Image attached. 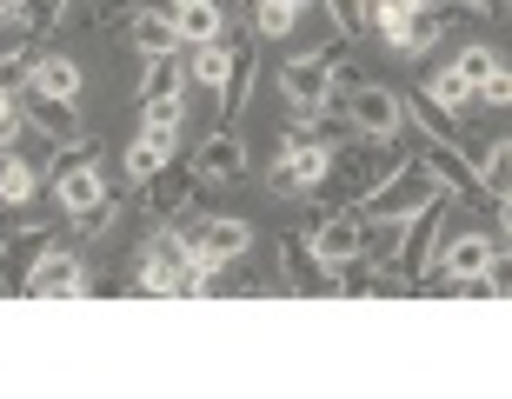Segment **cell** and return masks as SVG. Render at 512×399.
Wrapping results in <instances>:
<instances>
[{"label":"cell","instance_id":"6da1fadb","mask_svg":"<svg viewBox=\"0 0 512 399\" xmlns=\"http://www.w3.org/2000/svg\"><path fill=\"white\" fill-rule=\"evenodd\" d=\"M406 167V153L393 147V140H353V147H333V160H326V180L313 187V200H326V207H360L373 187H386L393 173Z\"/></svg>","mask_w":512,"mask_h":399},{"label":"cell","instance_id":"7a4b0ae2","mask_svg":"<svg viewBox=\"0 0 512 399\" xmlns=\"http://www.w3.org/2000/svg\"><path fill=\"white\" fill-rule=\"evenodd\" d=\"M340 74H346V67H340V54H333V40L280 67V94L293 100V120H300V127H313V114L340 94Z\"/></svg>","mask_w":512,"mask_h":399},{"label":"cell","instance_id":"3957f363","mask_svg":"<svg viewBox=\"0 0 512 399\" xmlns=\"http://www.w3.org/2000/svg\"><path fill=\"white\" fill-rule=\"evenodd\" d=\"M326 160H333V147H320L306 127H286V140H280V153H273V173H266V187L273 193H313L326 180Z\"/></svg>","mask_w":512,"mask_h":399},{"label":"cell","instance_id":"277c9868","mask_svg":"<svg viewBox=\"0 0 512 399\" xmlns=\"http://www.w3.org/2000/svg\"><path fill=\"white\" fill-rule=\"evenodd\" d=\"M426 200H439L433 173L419 167V160H406V167H399L386 187H373V193L360 200V220H406V213H419Z\"/></svg>","mask_w":512,"mask_h":399},{"label":"cell","instance_id":"5b68a950","mask_svg":"<svg viewBox=\"0 0 512 399\" xmlns=\"http://www.w3.org/2000/svg\"><path fill=\"white\" fill-rule=\"evenodd\" d=\"M180 240H187V253L200 266H227V260H240V253L253 247V227L247 220H227V213H207V220H187Z\"/></svg>","mask_w":512,"mask_h":399},{"label":"cell","instance_id":"8992f818","mask_svg":"<svg viewBox=\"0 0 512 399\" xmlns=\"http://www.w3.org/2000/svg\"><path fill=\"white\" fill-rule=\"evenodd\" d=\"M340 114L353 120V133H366V140H393L399 120H406V100H399L393 87H346Z\"/></svg>","mask_w":512,"mask_h":399},{"label":"cell","instance_id":"52a82bcc","mask_svg":"<svg viewBox=\"0 0 512 399\" xmlns=\"http://www.w3.org/2000/svg\"><path fill=\"white\" fill-rule=\"evenodd\" d=\"M20 293H27V300H80V293H87V266H80L74 253L47 247L27 273H20Z\"/></svg>","mask_w":512,"mask_h":399},{"label":"cell","instance_id":"ba28073f","mask_svg":"<svg viewBox=\"0 0 512 399\" xmlns=\"http://www.w3.org/2000/svg\"><path fill=\"white\" fill-rule=\"evenodd\" d=\"M499 260V247L486 240V233H459L446 253H433L426 260V273H419V286H453V280H473V273H486V266Z\"/></svg>","mask_w":512,"mask_h":399},{"label":"cell","instance_id":"9c48e42d","mask_svg":"<svg viewBox=\"0 0 512 399\" xmlns=\"http://www.w3.org/2000/svg\"><path fill=\"white\" fill-rule=\"evenodd\" d=\"M446 227V193L426 200L419 213H406V233H399V260H393V280H419L426 260H433V233Z\"/></svg>","mask_w":512,"mask_h":399},{"label":"cell","instance_id":"30bf717a","mask_svg":"<svg viewBox=\"0 0 512 399\" xmlns=\"http://www.w3.org/2000/svg\"><path fill=\"white\" fill-rule=\"evenodd\" d=\"M419 167L433 173V187L446 193V200H473V207H479V200H486V187H479L473 160H466V153H459V147H446L439 133H433V147L419 153Z\"/></svg>","mask_w":512,"mask_h":399},{"label":"cell","instance_id":"8fae6325","mask_svg":"<svg viewBox=\"0 0 512 399\" xmlns=\"http://www.w3.org/2000/svg\"><path fill=\"white\" fill-rule=\"evenodd\" d=\"M140 193H147V213H153V220H180V213L193 207L200 180H193V167H173V160H160V167L140 180Z\"/></svg>","mask_w":512,"mask_h":399},{"label":"cell","instance_id":"7c38bea8","mask_svg":"<svg viewBox=\"0 0 512 399\" xmlns=\"http://www.w3.org/2000/svg\"><path fill=\"white\" fill-rule=\"evenodd\" d=\"M187 240L180 233H153L147 253H140V293H180V273H187Z\"/></svg>","mask_w":512,"mask_h":399},{"label":"cell","instance_id":"4fadbf2b","mask_svg":"<svg viewBox=\"0 0 512 399\" xmlns=\"http://www.w3.org/2000/svg\"><path fill=\"white\" fill-rule=\"evenodd\" d=\"M306 247L320 253V266H333V273H340V266L360 260V220H353V213H326V220H313V227H306Z\"/></svg>","mask_w":512,"mask_h":399},{"label":"cell","instance_id":"5bb4252c","mask_svg":"<svg viewBox=\"0 0 512 399\" xmlns=\"http://www.w3.org/2000/svg\"><path fill=\"white\" fill-rule=\"evenodd\" d=\"M247 173V147H240V133H213V140H200V153H193V180H207V187H233Z\"/></svg>","mask_w":512,"mask_h":399},{"label":"cell","instance_id":"9a60e30c","mask_svg":"<svg viewBox=\"0 0 512 399\" xmlns=\"http://www.w3.org/2000/svg\"><path fill=\"white\" fill-rule=\"evenodd\" d=\"M54 200H60V213L100 207V200H107V173H100V167H60L54 173Z\"/></svg>","mask_w":512,"mask_h":399},{"label":"cell","instance_id":"2e32d148","mask_svg":"<svg viewBox=\"0 0 512 399\" xmlns=\"http://www.w3.org/2000/svg\"><path fill=\"white\" fill-rule=\"evenodd\" d=\"M127 40H133V54H140V60L173 54V47H180V34H173V7H140L133 27H127Z\"/></svg>","mask_w":512,"mask_h":399},{"label":"cell","instance_id":"e0dca14e","mask_svg":"<svg viewBox=\"0 0 512 399\" xmlns=\"http://www.w3.org/2000/svg\"><path fill=\"white\" fill-rule=\"evenodd\" d=\"M253 80H260V60H253L247 40H233V60H227V87H220V107H227V120L247 114V100H253Z\"/></svg>","mask_w":512,"mask_h":399},{"label":"cell","instance_id":"ac0fdd59","mask_svg":"<svg viewBox=\"0 0 512 399\" xmlns=\"http://www.w3.org/2000/svg\"><path fill=\"white\" fill-rule=\"evenodd\" d=\"M27 107V120H34L54 147H67V140H80V114H74V100H47V94H27L20 100Z\"/></svg>","mask_w":512,"mask_h":399},{"label":"cell","instance_id":"d6986e66","mask_svg":"<svg viewBox=\"0 0 512 399\" xmlns=\"http://www.w3.org/2000/svg\"><path fill=\"white\" fill-rule=\"evenodd\" d=\"M173 34H180V47L220 40L227 34V0H193V7H180V14H173Z\"/></svg>","mask_w":512,"mask_h":399},{"label":"cell","instance_id":"ffe728a7","mask_svg":"<svg viewBox=\"0 0 512 399\" xmlns=\"http://www.w3.org/2000/svg\"><path fill=\"white\" fill-rule=\"evenodd\" d=\"M280 260L306 293H326V286H333V266H320V253L306 247V233H280Z\"/></svg>","mask_w":512,"mask_h":399},{"label":"cell","instance_id":"44dd1931","mask_svg":"<svg viewBox=\"0 0 512 399\" xmlns=\"http://www.w3.org/2000/svg\"><path fill=\"white\" fill-rule=\"evenodd\" d=\"M27 94H47V100H80V67L67 54H40L34 60V80Z\"/></svg>","mask_w":512,"mask_h":399},{"label":"cell","instance_id":"7402d4cb","mask_svg":"<svg viewBox=\"0 0 512 399\" xmlns=\"http://www.w3.org/2000/svg\"><path fill=\"white\" fill-rule=\"evenodd\" d=\"M446 20H453L446 7H433V0H419L413 14H406V27H399V40H393V47H399V54H426V47H433V40L446 34Z\"/></svg>","mask_w":512,"mask_h":399},{"label":"cell","instance_id":"603a6c76","mask_svg":"<svg viewBox=\"0 0 512 399\" xmlns=\"http://www.w3.org/2000/svg\"><path fill=\"white\" fill-rule=\"evenodd\" d=\"M180 94H187V67L173 54H153L147 74H140V107H147V100H180Z\"/></svg>","mask_w":512,"mask_h":399},{"label":"cell","instance_id":"cb8c5ba5","mask_svg":"<svg viewBox=\"0 0 512 399\" xmlns=\"http://www.w3.org/2000/svg\"><path fill=\"white\" fill-rule=\"evenodd\" d=\"M227 60H233V40L220 34V40H200V47H193V60H187V80H200V87H213V94H220V87H227Z\"/></svg>","mask_w":512,"mask_h":399},{"label":"cell","instance_id":"d4e9b609","mask_svg":"<svg viewBox=\"0 0 512 399\" xmlns=\"http://www.w3.org/2000/svg\"><path fill=\"white\" fill-rule=\"evenodd\" d=\"M180 100H147V127H140V140H153L160 153H173L180 147Z\"/></svg>","mask_w":512,"mask_h":399},{"label":"cell","instance_id":"484cf974","mask_svg":"<svg viewBox=\"0 0 512 399\" xmlns=\"http://www.w3.org/2000/svg\"><path fill=\"white\" fill-rule=\"evenodd\" d=\"M506 167H512V140H493V147L473 160V173H479V187H486L493 207H506Z\"/></svg>","mask_w":512,"mask_h":399},{"label":"cell","instance_id":"4316f807","mask_svg":"<svg viewBox=\"0 0 512 399\" xmlns=\"http://www.w3.org/2000/svg\"><path fill=\"white\" fill-rule=\"evenodd\" d=\"M426 100H439L446 114H459V107H473V80L459 74V67H439V74H426V87H419Z\"/></svg>","mask_w":512,"mask_h":399},{"label":"cell","instance_id":"83f0119b","mask_svg":"<svg viewBox=\"0 0 512 399\" xmlns=\"http://www.w3.org/2000/svg\"><path fill=\"white\" fill-rule=\"evenodd\" d=\"M247 14H253V34L260 40H286L293 20H300V7H286V0H247Z\"/></svg>","mask_w":512,"mask_h":399},{"label":"cell","instance_id":"f1b7e54d","mask_svg":"<svg viewBox=\"0 0 512 399\" xmlns=\"http://www.w3.org/2000/svg\"><path fill=\"white\" fill-rule=\"evenodd\" d=\"M34 167H27V160H20L14 147H7V160H0V200H7V207H27V200H34Z\"/></svg>","mask_w":512,"mask_h":399},{"label":"cell","instance_id":"f546056e","mask_svg":"<svg viewBox=\"0 0 512 399\" xmlns=\"http://www.w3.org/2000/svg\"><path fill=\"white\" fill-rule=\"evenodd\" d=\"M34 47H14V54H0V94H27V80H34Z\"/></svg>","mask_w":512,"mask_h":399},{"label":"cell","instance_id":"4dcf8cb0","mask_svg":"<svg viewBox=\"0 0 512 399\" xmlns=\"http://www.w3.org/2000/svg\"><path fill=\"white\" fill-rule=\"evenodd\" d=\"M326 14H333V27H340L346 40H360L366 34V0H320Z\"/></svg>","mask_w":512,"mask_h":399},{"label":"cell","instance_id":"1f68e13d","mask_svg":"<svg viewBox=\"0 0 512 399\" xmlns=\"http://www.w3.org/2000/svg\"><path fill=\"white\" fill-rule=\"evenodd\" d=\"M20 127H27V107H20V94H0V153L20 140Z\"/></svg>","mask_w":512,"mask_h":399},{"label":"cell","instance_id":"d6a6232c","mask_svg":"<svg viewBox=\"0 0 512 399\" xmlns=\"http://www.w3.org/2000/svg\"><path fill=\"white\" fill-rule=\"evenodd\" d=\"M453 67H459V74H466V80H473V94H479V80H486V74H493V67H499V54H493V47H466V54H459Z\"/></svg>","mask_w":512,"mask_h":399},{"label":"cell","instance_id":"836d02e7","mask_svg":"<svg viewBox=\"0 0 512 399\" xmlns=\"http://www.w3.org/2000/svg\"><path fill=\"white\" fill-rule=\"evenodd\" d=\"M20 14H27V34H47V27L67 14V0H20Z\"/></svg>","mask_w":512,"mask_h":399},{"label":"cell","instance_id":"e575fe53","mask_svg":"<svg viewBox=\"0 0 512 399\" xmlns=\"http://www.w3.org/2000/svg\"><path fill=\"white\" fill-rule=\"evenodd\" d=\"M479 107H506V100H512V74H506V60H499V67H493V74H486V80H479Z\"/></svg>","mask_w":512,"mask_h":399},{"label":"cell","instance_id":"d590c367","mask_svg":"<svg viewBox=\"0 0 512 399\" xmlns=\"http://www.w3.org/2000/svg\"><path fill=\"white\" fill-rule=\"evenodd\" d=\"M160 160H173V153H160L153 140H133V147H127V173H133V180H147Z\"/></svg>","mask_w":512,"mask_h":399},{"label":"cell","instance_id":"8d00e7d4","mask_svg":"<svg viewBox=\"0 0 512 399\" xmlns=\"http://www.w3.org/2000/svg\"><path fill=\"white\" fill-rule=\"evenodd\" d=\"M353 266H360V260H353ZM340 293H346V300H373V293H380V273L360 266V273H346V280H340Z\"/></svg>","mask_w":512,"mask_h":399},{"label":"cell","instance_id":"74e56055","mask_svg":"<svg viewBox=\"0 0 512 399\" xmlns=\"http://www.w3.org/2000/svg\"><path fill=\"white\" fill-rule=\"evenodd\" d=\"M413 107H419V127H426V133H446V127H453V114H446L439 100H426V94H419Z\"/></svg>","mask_w":512,"mask_h":399},{"label":"cell","instance_id":"f35d334b","mask_svg":"<svg viewBox=\"0 0 512 399\" xmlns=\"http://www.w3.org/2000/svg\"><path fill=\"white\" fill-rule=\"evenodd\" d=\"M459 7H473V14H506V0H459Z\"/></svg>","mask_w":512,"mask_h":399},{"label":"cell","instance_id":"ab89813d","mask_svg":"<svg viewBox=\"0 0 512 399\" xmlns=\"http://www.w3.org/2000/svg\"><path fill=\"white\" fill-rule=\"evenodd\" d=\"M20 14V0H0V20H14Z\"/></svg>","mask_w":512,"mask_h":399},{"label":"cell","instance_id":"60d3db41","mask_svg":"<svg viewBox=\"0 0 512 399\" xmlns=\"http://www.w3.org/2000/svg\"><path fill=\"white\" fill-rule=\"evenodd\" d=\"M167 7H173V14H180V7H193V0H167Z\"/></svg>","mask_w":512,"mask_h":399},{"label":"cell","instance_id":"b9f144b4","mask_svg":"<svg viewBox=\"0 0 512 399\" xmlns=\"http://www.w3.org/2000/svg\"><path fill=\"white\" fill-rule=\"evenodd\" d=\"M286 7H300V14H306V7H313V0H286Z\"/></svg>","mask_w":512,"mask_h":399}]
</instances>
